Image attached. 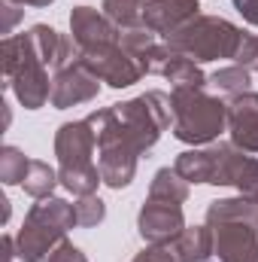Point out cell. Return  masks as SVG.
Listing matches in <instances>:
<instances>
[{
	"instance_id": "cell-1",
	"label": "cell",
	"mask_w": 258,
	"mask_h": 262,
	"mask_svg": "<svg viewBox=\"0 0 258 262\" xmlns=\"http://www.w3.org/2000/svg\"><path fill=\"white\" fill-rule=\"evenodd\" d=\"M0 58H3V89L12 92L24 110H40L52 101L49 64L37 52L28 31L3 37Z\"/></svg>"
},
{
	"instance_id": "cell-4",
	"label": "cell",
	"mask_w": 258,
	"mask_h": 262,
	"mask_svg": "<svg viewBox=\"0 0 258 262\" xmlns=\"http://www.w3.org/2000/svg\"><path fill=\"white\" fill-rule=\"evenodd\" d=\"M94 149L97 137L88 119L64 122L55 131V156H58V177L61 186L73 195H94L97 186L104 183L100 168L94 165Z\"/></svg>"
},
{
	"instance_id": "cell-13",
	"label": "cell",
	"mask_w": 258,
	"mask_h": 262,
	"mask_svg": "<svg viewBox=\"0 0 258 262\" xmlns=\"http://www.w3.org/2000/svg\"><path fill=\"white\" fill-rule=\"evenodd\" d=\"M216 241V262H258V229L246 223H207Z\"/></svg>"
},
{
	"instance_id": "cell-28",
	"label": "cell",
	"mask_w": 258,
	"mask_h": 262,
	"mask_svg": "<svg viewBox=\"0 0 258 262\" xmlns=\"http://www.w3.org/2000/svg\"><path fill=\"white\" fill-rule=\"evenodd\" d=\"M231 3H234V9L243 15L246 25H255L258 28V0H231Z\"/></svg>"
},
{
	"instance_id": "cell-20",
	"label": "cell",
	"mask_w": 258,
	"mask_h": 262,
	"mask_svg": "<svg viewBox=\"0 0 258 262\" xmlns=\"http://www.w3.org/2000/svg\"><path fill=\"white\" fill-rule=\"evenodd\" d=\"M207 85H213L216 89V95H222V98H237V95H243V92H252V76H249V70L240 64H231V67H219L210 79H207Z\"/></svg>"
},
{
	"instance_id": "cell-27",
	"label": "cell",
	"mask_w": 258,
	"mask_h": 262,
	"mask_svg": "<svg viewBox=\"0 0 258 262\" xmlns=\"http://www.w3.org/2000/svg\"><path fill=\"white\" fill-rule=\"evenodd\" d=\"M46 262H88V256H85L79 247H73L70 241H64V244H58V247L52 250V256Z\"/></svg>"
},
{
	"instance_id": "cell-14",
	"label": "cell",
	"mask_w": 258,
	"mask_h": 262,
	"mask_svg": "<svg viewBox=\"0 0 258 262\" xmlns=\"http://www.w3.org/2000/svg\"><path fill=\"white\" fill-rule=\"evenodd\" d=\"M197 0H143V28L155 37H173L183 25L197 18Z\"/></svg>"
},
{
	"instance_id": "cell-11",
	"label": "cell",
	"mask_w": 258,
	"mask_h": 262,
	"mask_svg": "<svg viewBox=\"0 0 258 262\" xmlns=\"http://www.w3.org/2000/svg\"><path fill=\"white\" fill-rule=\"evenodd\" d=\"M100 95V79L82 64L79 58L73 64L61 67L55 76H52V107L55 110H67V107H79V104H88Z\"/></svg>"
},
{
	"instance_id": "cell-25",
	"label": "cell",
	"mask_w": 258,
	"mask_h": 262,
	"mask_svg": "<svg viewBox=\"0 0 258 262\" xmlns=\"http://www.w3.org/2000/svg\"><path fill=\"white\" fill-rule=\"evenodd\" d=\"M131 262H179L170 244H149L143 253H137Z\"/></svg>"
},
{
	"instance_id": "cell-22",
	"label": "cell",
	"mask_w": 258,
	"mask_h": 262,
	"mask_svg": "<svg viewBox=\"0 0 258 262\" xmlns=\"http://www.w3.org/2000/svg\"><path fill=\"white\" fill-rule=\"evenodd\" d=\"M28 156L18 149V146H3L0 149V180H3V186H21V180H24V171H28Z\"/></svg>"
},
{
	"instance_id": "cell-7",
	"label": "cell",
	"mask_w": 258,
	"mask_h": 262,
	"mask_svg": "<svg viewBox=\"0 0 258 262\" xmlns=\"http://www.w3.org/2000/svg\"><path fill=\"white\" fill-rule=\"evenodd\" d=\"M113 113H116L122 131L137 143L140 152H149L158 143V137L170 128V119H173L170 95H164L158 89L143 92L140 98H131L122 104H113Z\"/></svg>"
},
{
	"instance_id": "cell-18",
	"label": "cell",
	"mask_w": 258,
	"mask_h": 262,
	"mask_svg": "<svg viewBox=\"0 0 258 262\" xmlns=\"http://www.w3.org/2000/svg\"><path fill=\"white\" fill-rule=\"evenodd\" d=\"M58 183H61V177H58V171H55L49 162H43V159H31V162H28L21 189L31 198H49L55 192Z\"/></svg>"
},
{
	"instance_id": "cell-16",
	"label": "cell",
	"mask_w": 258,
	"mask_h": 262,
	"mask_svg": "<svg viewBox=\"0 0 258 262\" xmlns=\"http://www.w3.org/2000/svg\"><path fill=\"white\" fill-rule=\"evenodd\" d=\"M179 262H216V241L213 229L203 226H186L183 235L170 244Z\"/></svg>"
},
{
	"instance_id": "cell-26",
	"label": "cell",
	"mask_w": 258,
	"mask_h": 262,
	"mask_svg": "<svg viewBox=\"0 0 258 262\" xmlns=\"http://www.w3.org/2000/svg\"><path fill=\"white\" fill-rule=\"evenodd\" d=\"M0 12H3V21H0V31L6 37H12V28L18 25V18L24 15V6L15 3V0H0Z\"/></svg>"
},
{
	"instance_id": "cell-23",
	"label": "cell",
	"mask_w": 258,
	"mask_h": 262,
	"mask_svg": "<svg viewBox=\"0 0 258 262\" xmlns=\"http://www.w3.org/2000/svg\"><path fill=\"white\" fill-rule=\"evenodd\" d=\"M76 220L82 229H94L107 220V204L97 195H79L76 201Z\"/></svg>"
},
{
	"instance_id": "cell-30",
	"label": "cell",
	"mask_w": 258,
	"mask_h": 262,
	"mask_svg": "<svg viewBox=\"0 0 258 262\" xmlns=\"http://www.w3.org/2000/svg\"><path fill=\"white\" fill-rule=\"evenodd\" d=\"M0 204H3V223L9 220V198H0Z\"/></svg>"
},
{
	"instance_id": "cell-19",
	"label": "cell",
	"mask_w": 258,
	"mask_h": 262,
	"mask_svg": "<svg viewBox=\"0 0 258 262\" xmlns=\"http://www.w3.org/2000/svg\"><path fill=\"white\" fill-rule=\"evenodd\" d=\"M149 198L186 204V201H189V180H186L176 168H161V171H155V177H152V183H149Z\"/></svg>"
},
{
	"instance_id": "cell-6",
	"label": "cell",
	"mask_w": 258,
	"mask_h": 262,
	"mask_svg": "<svg viewBox=\"0 0 258 262\" xmlns=\"http://www.w3.org/2000/svg\"><path fill=\"white\" fill-rule=\"evenodd\" d=\"M243 34L246 31H240L228 18L197 15L189 25H183L173 37H167V43L176 52H183L186 58L203 64V61H219V58H237V49L243 43Z\"/></svg>"
},
{
	"instance_id": "cell-10",
	"label": "cell",
	"mask_w": 258,
	"mask_h": 262,
	"mask_svg": "<svg viewBox=\"0 0 258 262\" xmlns=\"http://www.w3.org/2000/svg\"><path fill=\"white\" fill-rule=\"evenodd\" d=\"M146 73L164 76L173 82V89H203L207 85V73L200 70L197 61L186 58L183 52H176L170 43H155L146 52Z\"/></svg>"
},
{
	"instance_id": "cell-12",
	"label": "cell",
	"mask_w": 258,
	"mask_h": 262,
	"mask_svg": "<svg viewBox=\"0 0 258 262\" xmlns=\"http://www.w3.org/2000/svg\"><path fill=\"white\" fill-rule=\"evenodd\" d=\"M70 37L76 40L79 52L110 46V43H122V31L104 15V9H94V6H73V12H70Z\"/></svg>"
},
{
	"instance_id": "cell-2",
	"label": "cell",
	"mask_w": 258,
	"mask_h": 262,
	"mask_svg": "<svg viewBox=\"0 0 258 262\" xmlns=\"http://www.w3.org/2000/svg\"><path fill=\"white\" fill-rule=\"evenodd\" d=\"M79 226L76 204L64 198H37L24 213V223L15 235V256L21 262H46L52 250L67 241V232Z\"/></svg>"
},
{
	"instance_id": "cell-8",
	"label": "cell",
	"mask_w": 258,
	"mask_h": 262,
	"mask_svg": "<svg viewBox=\"0 0 258 262\" xmlns=\"http://www.w3.org/2000/svg\"><path fill=\"white\" fill-rule=\"evenodd\" d=\"M79 61L88 67L100 82H107L110 89H128L134 82H140L146 76V64L140 55H134L122 43H110V46H97L88 52H79Z\"/></svg>"
},
{
	"instance_id": "cell-24",
	"label": "cell",
	"mask_w": 258,
	"mask_h": 262,
	"mask_svg": "<svg viewBox=\"0 0 258 262\" xmlns=\"http://www.w3.org/2000/svg\"><path fill=\"white\" fill-rule=\"evenodd\" d=\"M234 61L246 67L249 73H258V34H243V43H240Z\"/></svg>"
},
{
	"instance_id": "cell-15",
	"label": "cell",
	"mask_w": 258,
	"mask_h": 262,
	"mask_svg": "<svg viewBox=\"0 0 258 262\" xmlns=\"http://www.w3.org/2000/svg\"><path fill=\"white\" fill-rule=\"evenodd\" d=\"M228 134L237 149L258 156V92H243L228 101Z\"/></svg>"
},
{
	"instance_id": "cell-5",
	"label": "cell",
	"mask_w": 258,
	"mask_h": 262,
	"mask_svg": "<svg viewBox=\"0 0 258 262\" xmlns=\"http://www.w3.org/2000/svg\"><path fill=\"white\" fill-rule=\"evenodd\" d=\"M85 119H88V125L94 128V137H97V168H100L104 186H110V189L131 186V180L137 174V159L143 152L137 149V143L131 140L128 134L122 131L113 107L94 110Z\"/></svg>"
},
{
	"instance_id": "cell-3",
	"label": "cell",
	"mask_w": 258,
	"mask_h": 262,
	"mask_svg": "<svg viewBox=\"0 0 258 262\" xmlns=\"http://www.w3.org/2000/svg\"><path fill=\"white\" fill-rule=\"evenodd\" d=\"M173 137L189 146H210L228 131V104L203 89H173Z\"/></svg>"
},
{
	"instance_id": "cell-29",
	"label": "cell",
	"mask_w": 258,
	"mask_h": 262,
	"mask_svg": "<svg viewBox=\"0 0 258 262\" xmlns=\"http://www.w3.org/2000/svg\"><path fill=\"white\" fill-rule=\"evenodd\" d=\"M15 3H21V6H34V9H43V6H49V3H55V0H15Z\"/></svg>"
},
{
	"instance_id": "cell-9",
	"label": "cell",
	"mask_w": 258,
	"mask_h": 262,
	"mask_svg": "<svg viewBox=\"0 0 258 262\" xmlns=\"http://www.w3.org/2000/svg\"><path fill=\"white\" fill-rule=\"evenodd\" d=\"M186 229V213L183 204L161 201V198H146L137 216V232L146 244H173Z\"/></svg>"
},
{
	"instance_id": "cell-17",
	"label": "cell",
	"mask_w": 258,
	"mask_h": 262,
	"mask_svg": "<svg viewBox=\"0 0 258 262\" xmlns=\"http://www.w3.org/2000/svg\"><path fill=\"white\" fill-rule=\"evenodd\" d=\"M207 223H246L258 229V201L246 195L219 198L207 207Z\"/></svg>"
},
{
	"instance_id": "cell-21",
	"label": "cell",
	"mask_w": 258,
	"mask_h": 262,
	"mask_svg": "<svg viewBox=\"0 0 258 262\" xmlns=\"http://www.w3.org/2000/svg\"><path fill=\"white\" fill-rule=\"evenodd\" d=\"M100 9L119 31L143 28V0H104Z\"/></svg>"
}]
</instances>
